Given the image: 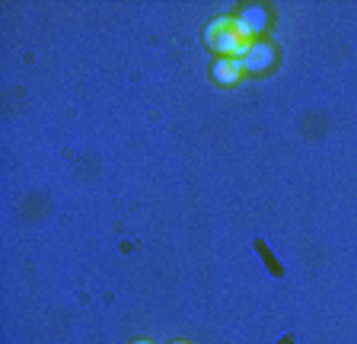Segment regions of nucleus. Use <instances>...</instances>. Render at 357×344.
I'll list each match as a JSON object with an SVG mask.
<instances>
[{
  "mask_svg": "<svg viewBox=\"0 0 357 344\" xmlns=\"http://www.w3.org/2000/svg\"><path fill=\"white\" fill-rule=\"evenodd\" d=\"M204 42H208V48H214L220 58L243 61L255 38L239 26V19H233V16H217L214 23H208V29H204Z\"/></svg>",
  "mask_w": 357,
  "mask_h": 344,
  "instance_id": "obj_1",
  "label": "nucleus"
},
{
  "mask_svg": "<svg viewBox=\"0 0 357 344\" xmlns=\"http://www.w3.org/2000/svg\"><path fill=\"white\" fill-rule=\"evenodd\" d=\"M271 64H275V48L268 45V42H252L249 54L243 58L245 74H265Z\"/></svg>",
  "mask_w": 357,
  "mask_h": 344,
  "instance_id": "obj_2",
  "label": "nucleus"
},
{
  "mask_svg": "<svg viewBox=\"0 0 357 344\" xmlns=\"http://www.w3.org/2000/svg\"><path fill=\"white\" fill-rule=\"evenodd\" d=\"M243 74H245V68H243V61H239V58H220L214 64V80L223 83V86L239 83V80H243Z\"/></svg>",
  "mask_w": 357,
  "mask_h": 344,
  "instance_id": "obj_3",
  "label": "nucleus"
},
{
  "mask_svg": "<svg viewBox=\"0 0 357 344\" xmlns=\"http://www.w3.org/2000/svg\"><path fill=\"white\" fill-rule=\"evenodd\" d=\"M236 19H239V26H243V29L249 32L252 38L259 36V32H265V26H268V13L261 7H245Z\"/></svg>",
  "mask_w": 357,
  "mask_h": 344,
  "instance_id": "obj_4",
  "label": "nucleus"
},
{
  "mask_svg": "<svg viewBox=\"0 0 357 344\" xmlns=\"http://www.w3.org/2000/svg\"><path fill=\"white\" fill-rule=\"evenodd\" d=\"M134 344H153V341H134Z\"/></svg>",
  "mask_w": 357,
  "mask_h": 344,
  "instance_id": "obj_5",
  "label": "nucleus"
},
{
  "mask_svg": "<svg viewBox=\"0 0 357 344\" xmlns=\"http://www.w3.org/2000/svg\"><path fill=\"white\" fill-rule=\"evenodd\" d=\"M172 344H188V341H172Z\"/></svg>",
  "mask_w": 357,
  "mask_h": 344,
  "instance_id": "obj_6",
  "label": "nucleus"
}]
</instances>
